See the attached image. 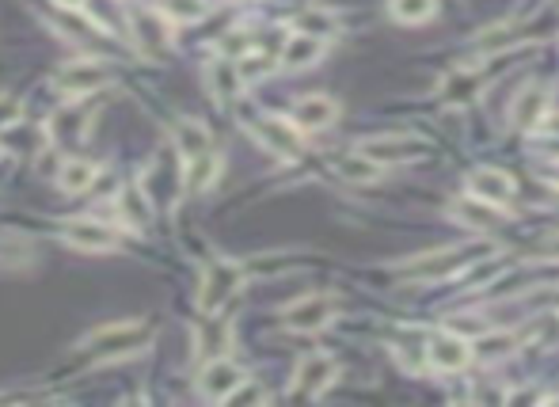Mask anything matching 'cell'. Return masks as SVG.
<instances>
[{"label": "cell", "mask_w": 559, "mask_h": 407, "mask_svg": "<svg viewBox=\"0 0 559 407\" xmlns=\"http://www.w3.org/2000/svg\"><path fill=\"white\" fill-rule=\"evenodd\" d=\"M468 191L483 198V202H491V206H506L518 194V183L506 172H499V168H480V172L468 175Z\"/></svg>", "instance_id": "cell-15"}, {"label": "cell", "mask_w": 559, "mask_h": 407, "mask_svg": "<svg viewBox=\"0 0 559 407\" xmlns=\"http://www.w3.org/2000/svg\"><path fill=\"white\" fill-rule=\"evenodd\" d=\"M107 80H111V73H107V65L99 58H77L69 61V65H61L58 92L69 99H80L99 92V88H107Z\"/></svg>", "instance_id": "cell-5"}, {"label": "cell", "mask_w": 559, "mask_h": 407, "mask_svg": "<svg viewBox=\"0 0 559 407\" xmlns=\"http://www.w3.org/2000/svg\"><path fill=\"white\" fill-rule=\"evenodd\" d=\"M548 99H552V88H548V84H529V88L514 99V107H510V126H514V130H537V122L544 118V111H548Z\"/></svg>", "instance_id": "cell-14"}, {"label": "cell", "mask_w": 559, "mask_h": 407, "mask_svg": "<svg viewBox=\"0 0 559 407\" xmlns=\"http://www.w3.org/2000/svg\"><path fill=\"white\" fill-rule=\"evenodd\" d=\"M96 179H99L96 160H65L58 172V187L69 194H84L96 187Z\"/></svg>", "instance_id": "cell-21"}, {"label": "cell", "mask_w": 559, "mask_h": 407, "mask_svg": "<svg viewBox=\"0 0 559 407\" xmlns=\"http://www.w3.org/2000/svg\"><path fill=\"white\" fill-rule=\"evenodd\" d=\"M206 0H160V16L168 23H198L202 16H206Z\"/></svg>", "instance_id": "cell-25"}, {"label": "cell", "mask_w": 559, "mask_h": 407, "mask_svg": "<svg viewBox=\"0 0 559 407\" xmlns=\"http://www.w3.org/2000/svg\"><path fill=\"white\" fill-rule=\"evenodd\" d=\"M210 88L217 92V99H232L236 92H240V88H244V77H240L236 61H221V65H213Z\"/></svg>", "instance_id": "cell-26"}, {"label": "cell", "mask_w": 559, "mask_h": 407, "mask_svg": "<svg viewBox=\"0 0 559 407\" xmlns=\"http://www.w3.org/2000/svg\"><path fill=\"white\" fill-rule=\"evenodd\" d=\"M65 244L69 248H77V252H115L118 240L122 236L111 229V225H103V221H92V217H77V221H69L65 225Z\"/></svg>", "instance_id": "cell-8"}, {"label": "cell", "mask_w": 559, "mask_h": 407, "mask_svg": "<svg viewBox=\"0 0 559 407\" xmlns=\"http://www.w3.org/2000/svg\"><path fill=\"white\" fill-rule=\"evenodd\" d=\"M335 373H339V366H335L331 354H309V358H301V366L293 373V396H309V400L320 396L335 381Z\"/></svg>", "instance_id": "cell-10"}, {"label": "cell", "mask_w": 559, "mask_h": 407, "mask_svg": "<svg viewBox=\"0 0 559 407\" xmlns=\"http://www.w3.org/2000/svg\"><path fill=\"white\" fill-rule=\"evenodd\" d=\"M130 31H134L137 50H145L149 58L164 54V50H168V42H172V27H168V20H164L160 12H149V8L130 16Z\"/></svg>", "instance_id": "cell-11"}, {"label": "cell", "mask_w": 559, "mask_h": 407, "mask_svg": "<svg viewBox=\"0 0 559 407\" xmlns=\"http://www.w3.org/2000/svg\"><path fill=\"white\" fill-rule=\"evenodd\" d=\"M217 175H221V156L213 153V149L191 156V160L183 164V191L187 194L210 191L213 183H217Z\"/></svg>", "instance_id": "cell-18"}, {"label": "cell", "mask_w": 559, "mask_h": 407, "mask_svg": "<svg viewBox=\"0 0 559 407\" xmlns=\"http://www.w3.org/2000/svg\"><path fill=\"white\" fill-rule=\"evenodd\" d=\"M23 118V107L16 103L12 96H0V130H8V126H16Z\"/></svg>", "instance_id": "cell-30"}, {"label": "cell", "mask_w": 559, "mask_h": 407, "mask_svg": "<svg viewBox=\"0 0 559 407\" xmlns=\"http://www.w3.org/2000/svg\"><path fill=\"white\" fill-rule=\"evenodd\" d=\"M240 282H244V274H240V267L236 263H229V259H217V263H210L206 267V274H202V290H198V309L202 312H217L225 301H229L232 293L240 290Z\"/></svg>", "instance_id": "cell-6"}, {"label": "cell", "mask_w": 559, "mask_h": 407, "mask_svg": "<svg viewBox=\"0 0 559 407\" xmlns=\"http://www.w3.org/2000/svg\"><path fill=\"white\" fill-rule=\"evenodd\" d=\"M495 252V244H464V248H442V252H430L423 259H415L411 267H404V278H423V282H434L442 274H453L468 267L472 259L480 263L487 255Z\"/></svg>", "instance_id": "cell-2"}, {"label": "cell", "mask_w": 559, "mask_h": 407, "mask_svg": "<svg viewBox=\"0 0 559 407\" xmlns=\"http://www.w3.org/2000/svg\"><path fill=\"white\" fill-rule=\"evenodd\" d=\"M229 339H232L229 320H217V316H210L202 328L194 331V347H198V354H206V358H217L221 350L229 347Z\"/></svg>", "instance_id": "cell-22"}, {"label": "cell", "mask_w": 559, "mask_h": 407, "mask_svg": "<svg viewBox=\"0 0 559 407\" xmlns=\"http://www.w3.org/2000/svg\"><path fill=\"white\" fill-rule=\"evenodd\" d=\"M240 385H244V369L236 366V362H229V358H221V354L210 358L202 366V373H198V392L206 400H217V404H225Z\"/></svg>", "instance_id": "cell-7"}, {"label": "cell", "mask_w": 559, "mask_h": 407, "mask_svg": "<svg viewBox=\"0 0 559 407\" xmlns=\"http://www.w3.org/2000/svg\"><path fill=\"white\" fill-rule=\"evenodd\" d=\"M335 118H339V103L331 96H305L293 103L290 122L301 134H312V130H328Z\"/></svg>", "instance_id": "cell-13"}, {"label": "cell", "mask_w": 559, "mask_h": 407, "mask_svg": "<svg viewBox=\"0 0 559 407\" xmlns=\"http://www.w3.org/2000/svg\"><path fill=\"white\" fill-rule=\"evenodd\" d=\"M92 122V107H77V103H65L58 115L50 118V134L58 141H80L84 130Z\"/></svg>", "instance_id": "cell-19"}, {"label": "cell", "mask_w": 559, "mask_h": 407, "mask_svg": "<svg viewBox=\"0 0 559 407\" xmlns=\"http://www.w3.org/2000/svg\"><path fill=\"white\" fill-rule=\"evenodd\" d=\"M320 58H324V39L297 31V35L286 39V46H282V58L278 61H282V69L297 73V69H309V65H316Z\"/></svg>", "instance_id": "cell-17"}, {"label": "cell", "mask_w": 559, "mask_h": 407, "mask_svg": "<svg viewBox=\"0 0 559 407\" xmlns=\"http://www.w3.org/2000/svg\"><path fill=\"white\" fill-rule=\"evenodd\" d=\"M251 134H255V141L263 149H270V153L282 156V160H293V156L301 153V134H297V126L286 122V118H274V115L259 118L251 126Z\"/></svg>", "instance_id": "cell-9"}, {"label": "cell", "mask_w": 559, "mask_h": 407, "mask_svg": "<svg viewBox=\"0 0 559 407\" xmlns=\"http://www.w3.org/2000/svg\"><path fill=\"white\" fill-rule=\"evenodd\" d=\"M339 172H343V179H350V183H373V179L381 175V164H373V160H366L362 153H354L339 164Z\"/></svg>", "instance_id": "cell-28"}, {"label": "cell", "mask_w": 559, "mask_h": 407, "mask_svg": "<svg viewBox=\"0 0 559 407\" xmlns=\"http://www.w3.org/2000/svg\"><path fill=\"white\" fill-rule=\"evenodd\" d=\"M61 8H80V4H84V0H58Z\"/></svg>", "instance_id": "cell-32"}, {"label": "cell", "mask_w": 559, "mask_h": 407, "mask_svg": "<svg viewBox=\"0 0 559 407\" xmlns=\"http://www.w3.org/2000/svg\"><path fill=\"white\" fill-rule=\"evenodd\" d=\"M537 126H540V130H544L548 137H559V111H552L548 118H540Z\"/></svg>", "instance_id": "cell-31"}, {"label": "cell", "mask_w": 559, "mask_h": 407, "mask_svg": "<svg viewBox=\"0 0 559 407\" xmlns=\"http://www.w3.org/2000/svg\"><path fill=\"white\" fill-rule=\"evenodd\" d=\"M354 153H362L373 164H407V160L430 156V141L411 134H381V137H366Z\"/></svg>", "instance_id": "cell-3"}, {"label": "cell", "mask_w": 559, "mask_h": 407, "mask_svg": "<svg viewBox=\"0 0 559 407\" xmlns=\"http://www.w3.org/2000/svg\"><path fill=\"white\" fill-rule=\"evenodd\" d=\"M118 217L122 225H130L134 233H145L149 221H153V198L145 194V187H122L118 191Z\"/></svg>", "instance_id": "cell-16"}, {"label": "cell", "mask_w": 559, "mask_h": 407, "mask_svg": "<svg viewBox=\"0 0 559 407\" xmlns=\"http://www.w3.org/2000/svg\"><path fill=\"white\" fill-rule=\"evenodd\" d=\"M426 362L434 369H442V373H461L468 362H472V343H464L461 335H434L430 339V347H426Z\"/></svg>", "instance_id": "cell-12"}, {"label": "cell", "mask_w": 559, "mask_h": 407, "mask_svg": "<svg viewBox=\"0 0 559 407\" xmlns=\"http://www.w3.org/2000/svg\"><path fill=\"white\" fill-rule=\"evenodd\" d=\"M149 339H153V328L145 320L107 324V328L96 331V362H118L126 354H137V350L149 347Z\"/></svg>", "instance_id": "cell-1"}, {"label": "cell", "mask_w": 559, "mask_h": 407, "mask_svg": "<svg viewBox=\"0 0 559 407\" xmlns=\"http://www.w3.org/2000/svg\"><path fill=\"white\" fill-rule=\"evenodd\" d=\"M434 8H438V0H392L388 4L396 23H426L434 16Z\"/></svg>", "instance_id": "cell-27"}, {"label": "cell", "mask_w": 559, "mask_h": 407, "mask_svg": "<svg viewBox=\"0 0 559 407\" xmlns=\"http://www.w3.org/2000/svg\"><path fill=\"white\" fill-rule=\"evenodd\" d=\"M449 214L457 217L461 225H468V229H487V225H499L502 206H491V202H483L476 194H468V198H461Z\"/></svg>", "instance_id": "cell-20"}, {"label": "cell", "mask_w": 559, "mask_h": 407, "mask_svg": "<svg viewBox=\"0 0 559 407\" xmlns=\"http://www.w3.org/2000/svg\"><path fill=\"white\" fill-rule=\"evenodd\" d=\"M514 347H518V335H514V331H491V335H480V339L472 343V354H476L480 362H499V358H506Z\"/></svg>", "instance_id": "cell-24"}, {"label": "cell", "mask_w": 559, "mask_h": 407, "mask_svg": "<svg viewBox=\"0 0 559 407\" xmlns=\"http://www.w3.org/2000/svg\"><path fill=\"white\" fill-rule=\"evenodd\" d=\"M335 309H339V297H335V293H309V297H297L293 305L282 309V324L290 331L312 335V331L328 328Z\"/></svg>", "instance_id": "cell-4"}, {"label": "cell", "mask_w": 559, "mask_h": 407, "mask_svg": "<svg viewBox=\"0 0 559 407\" xmlns=\"http://www.w3.org/2000/svg\"><path fill=\"white\" fill-rule=\"evenodd\" d=\"M175 145H179V156H183V160H191V156L213 149L210 130H206L202 122H194V118H183V122L175 126Z\"/></svg>", "instance_id": "cell-23"}, {"label": "cell", "mask_w": 559, "mask_h": 407, "mask_svg": "<svg viewBox=\"0 0 559 407\" xmlns=\"http://www.w3.org/2000/svg\"><path fill=\"white\" fill-rule=\"evenodd\" d=\"M297 31L316 35V39H331V35L339 31V23L331 20L328 12H301V16H297Z\"/></svg>", "instance_id": "cell-29"}]
</instances>
